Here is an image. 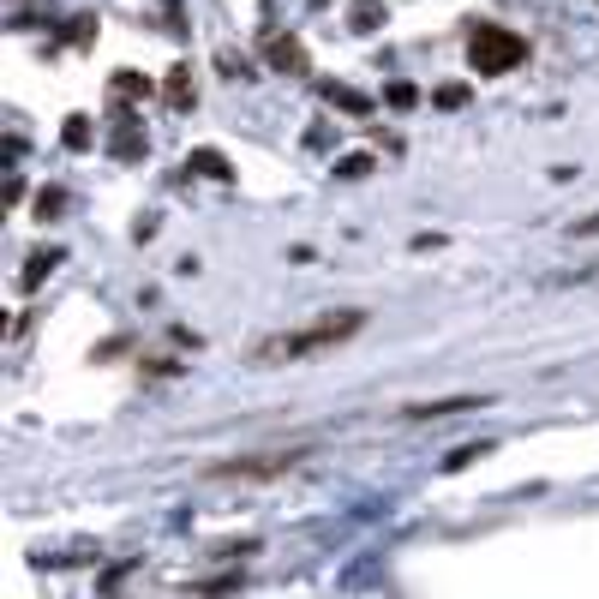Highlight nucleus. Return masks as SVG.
I'll use <instances>...</instances> for the list:
<instances>
[{
    "mask_svg": "<svg viewBox=\"0 0 599 599\" xmlns=\"http://www.w3.org/2000/svg\"><path fill=\"white\" fill-rule=\"evenodd\" d=\"M372 168H378L372 156H342V162H336V174H342V180H366Z\"/></svg>",
    "mask_w": 599,
    "mask_h": 599,
    "instance_id": "ddd939ff",
    "label": "nucleus"
},
{
    "mask_svg": "<svg viewBox=\"0 0 599 599\" xmlns=\"http://www.w3.org/2000/svg\"><path fill=\"white\" fill-rule=\"evenodd\" d=\"M108 150H114L120 162H138V156H144V132H138V120H132L126 102L114 108V138H108Z\"/></svg>",
    "mask_w": 599,
    "mask_h": 599,
    "instance_id": "20e7f679",
    "label": "nucleus"
},
{
    "mask_svg": "<svg viewBox=\"0 0 599 599\" xmlns=\"http://www.w3.org/2000/svg\"><path fill=\"white\" fill-rule=\"evenodd\" d=\"M360 330H366V312H330V318H318V324H306V330L264 336V342L252 348V366H294V360H312V354H324V348H342V342L360 336Z\"/></svg>",
    "mask_w": 599,
    "mask_h": 599,
    "instance_id": "f257e3e1",
    "label": "nucleus"
},
{
    "mask_svg": "<svg viewBox=\"0 0 599 599\" xmlns=\"http://www.w3.org/2000/svg\"><path fill=\"white\" fill-rule=\"evenodd\" d=\"M522 60H528V42H522L516 30H504V24H480L474 42H468V66H474L480 78H504V72H516Z\"/></svg>",
    "mask_w": 599,
    "mask_h": 599,
    "instance_id": "f03ea898",
    "label": "nucleus"
},
{
    "mask_svg": "<svg viewBox=\"0 0 599 599\" xmlns=\"http://www.w3.org/2000/svg\"><path fill=\"white\" fill-rule=\"evenodd\" d=\"M162 96H168V108H180V114H186V108H192V96H198V90H192V66H174V72H168V84H162Z\"/></svg>",
    "mask_w": 599,
    "mask_h": 599,
    "instance_id": "6e6552de",
    "label": "nucleus"
},
{
    "mask_svg": "<svg viewBox=\"0 0 599 599\" xmlns=\"http://www.w3.org/2000/svg\"><path fill=\"white\" fill-rule=\"evenodd\" d=\"M294 462H306V450H264V456H234V462H210L204 480H282Z\"/></svg>",
    "mask_w": 599,
    "mask_h": 599,
    "instance_id": "7ed1b4c3",
    "label": "nucleus"
},
{
    "mask_svg": "<svg viewBox=\"0 0 599 599\" xmlns=\"http://www.w3.org/2000/svg\"><path fill=\"white\" fill-rule=\"evenodd\" d=\"M486 396H450V402H414V408H402V420H444V414H468V408H480Z\"/></svg>",
    "mask_w": 599,
    "mask_h": 599,
    "instance_id": "423d86ee",
    "label": "nucleus"
},
{
    "mask_svg": "<svg viewBox=\"0 0 599 599\" xmlns=\"http://www.w3.org/2000/svg\"><path fill=\"white\" fill-rule=\"evenodd\" d=\"M390 102H396V108H414V84H390Z\"/></svg>",
    "mask_w": 599,
    "mask_h": 599,
    "instance_id": "f3484780",
    "label": "nucleus"
},
{
    "mask_svg": "<svg viewBox=\"0 0 599 599\" xmlns=\"http://www.w3.org/2000/svg\"><path fill=\"white\" fill-rule=\"evenodd\" d=\"M378 24H384V0H354V6H348V30L372 36Z\"/></svg>",
    "mask_w": 599,
    "mask_h": 599,
    "instance_id": "1a4fd4ad",
    "label": "nucleus"
},
{
    "mask_svg": "<svg viewBox=\"0 0 599 599\" xmlns=\"http://www.w3.org/2000/svg\"><path fill=\"white\" fill-rule=\"evenodd\" d=\"M114 96H120V102H138V96H150V78H138L132 66H120V72H114Z\"/></svg>",
    "mask_w": 599,
    "mask_h": 599,
    "instance_id": "9d476101",
    "label": "nucleus"
},
{
    "mask_svg": "<svg viewBox=\"0 0 599 599\" xmlns=\"http://www.w3.org/2000/svg\"><path fill=\"white\" fill-rule=\"evenodd\" d=\"M60 138H66V150H90V138H96V132H90V114H72Z\"/></svg>",
    "mask_w": 599,
    "mask_h": 599,
    "instance_id": "f8f14e48",
    "label": "nucleus"
},
{
    "mask_svg": "<svg viewBox=\"0 0 599 599\" xmlns=\"http://www.w3.org/2000/svg\"><path fill=\"white\" fill-rule=\"evenodd\" d=\"M60 264V252L48 246V252H30V264H24V288H42V276Z\"/></svg>",
    "mask_w": 599,
    "mask_h": 599,
    "instance_id": "9b49d317",
    "label": "nucleus"
},
{
    "mask_svg": "<svg viewBox=\"0 0 599 599\" xmlns=\"http://www.w3.org/2000/svg\"><path fill=\"white\" fill-rule=\"evenodd\" d=\"M462 102H468V90H462V84H444V90H438V108H462Z\"/></svg>",
    "mask_w": 599,
    "mask_h": 599,
    "instance_id": "dca6fc26",
    "label": "nucleus"
},
{
    "mask_svg": "<svg viewBox=\"0 0 599 599\" xmlns=\"http://www.w3.org/2000/svg\"><path fill=\"white\" fill-rule=\"evenodd\" d=\"M324 96H330L336 108H354V114L366 108V96H360V90H342V84H324Z\"/></svg>",
    "mask_w": 599,
    "mask_h": 599,
    "instance_id": "4468645a",
    "label": "nucleus"
},
{
    "mask_svg": "<svg viewBox=\"0 0 599 599\" xmlns=\"http://www.w3.org/2000/svg\"><path fill=\"white\" fill-rule=\"evenodd\" d=\"M264 60H270L276 72H306V66H312L300 36H270V42H264Z\"/></svg>",
    "mask_w": 599,
    "mask_h": 599,
    "instance_id": "39448f33",
    "label": "nucleus"
},
{
    "mask_svg": "<svg viewBox=\"0 0 599 599\" xmlns=\"http://www.w3.org/2000/svg\"><path fill=\"white\" fill-rule=\"evenodd\" d=\"M186 174H204V180H234V162L222 150H192L186 156Z\"/></svg>",
    "mask_w": 599,
    "mask_h": 599,
    "instance_id": "0eeeda50",
    "label": "nucleus"
},
{
    "mask_svg": "<svg viewBox=\"0 0 599 599\" xmlns=\"http://www.w3.org/2000/svg\"><path fill=\"white\" fill-rule=\"evenodd\" d=\"M198 594H228V588H240V576H204V582H192Z\"/></svg>",
    "mask_w": 599,
    "mask_h": 599,
    "instance_id": "2eb2a0df",
    "label": "nucleus"
}]
</instances>
